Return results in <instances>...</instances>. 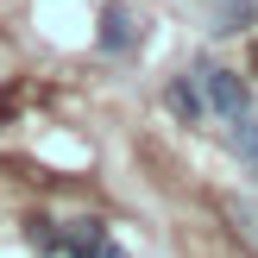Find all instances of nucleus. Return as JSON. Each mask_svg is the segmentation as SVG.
<instances>
[{
	"label": "nucleus",
	"instance_id": "nucleus-4",
	"mask_svg": "<svg viewBox=\"0 0 258 258\" xmlns=\"http://www.w3.org/2000/svg\"><path fill=\"white\" fill-rule=\"evenodd\" d=\"M233 158L258 170V120H233Z\"/></svg>",
	"mask_w": 258,
	"mask_h": 258
},
{
	"label": "nucleus",
	"instance_id": "nucleus-6",
	"mask_svg": "<svg viewBox=\"0 0 258 258\" xmlns=\"http://www.w3.org/2000/svg\"><path fill=\"white\" fill-rule=\"evenodd\" d=\"M32 246L57 252V246H63V233H57V227H50V221H32Z\"/></svg>",
	"mask_w": 258,
	"mask_h": 258
},
{
	"label": "nucleus",
	"instance_id": "nucleus-5",
	"mask_svg": "<svg viewBox=\"0 0 258 258\" xmlns=\"http://www.w3.org/2000/svg\"><path fill=\"white\" fill-rule=\"evenodd\" d=\"M239 25H252V0H221V25L214 32H239Z\"/></svg>",
	"mask_w": 258,
	"mask_h": 258
},
{
	"label": "nucleus",
	"instance_id": "nucleus-3",
	"mask_svg": "<svg viewBox=\"0 0 258 258\" xmlns=\"http://www.w3.org/2000/svg\"><path fill=\"white\" fill-rule=\"evenodd\" d=\"M133 38H139V25H133L126 7H107V13H101V50L120 57V50H133Z\"/></svg>",
	"mask_w": 258,
	"mask_h": 258
},
{
	"label": "nucleus",
	"instance_id": "nucleus-1",
	"mask_svg": "<svg viewBox=\"0 0 258 258\" xmlns=\"http://www.w3.org/2000/svg\"><path fill=\"white\" fill-rule=\"evenodd\" d=\"M202 95H208V107L221 113V120H246V107H252L239 70H202Z\"/></svg>",
	"mask_w": 258,
	"mask_h": 258
},
{
	"label": "nucleus",
	"instance_id": "nucleus-2",
	"mask_svg": "<svg viewBox=\"0 0 258 258\" xmlns=\"http://www.w3.org/2000/svg\"><path fill=\"white\" fill-rule=\"evenodd\" d=\"M164 107H170L176 120H189V126H196L202 113H208V95H202L189 76H170V88H164Z\"/></svg>",
	"mask_w": 258,
	"mask_h": 258
}]
</instances>
